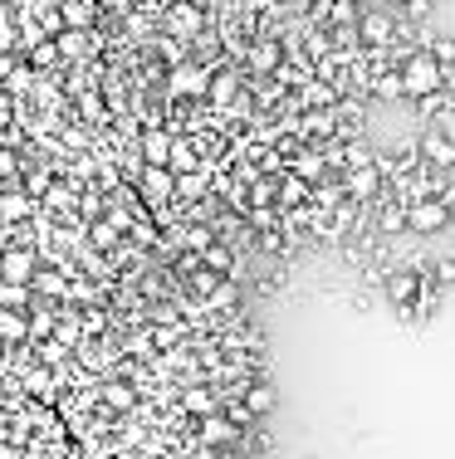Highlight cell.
<instances>
[{"mask_svg":"<svg viewBox=\"0 0 455 459\" xmlns=\"http://www.w3.org/2000/svg\"><path fill=\"white\" fill-rule=\"evenodd\" d=\"M343 162H348V171H363V166H377V156H372V147H367V142H348V147H343Z\"/></svg>","mask_w":455,"mask_h":459,"instance_id":"cell-27","label":"cell"},{"mask_svg":"<svg viewBox=\"0 0 455 459\" xmlns=\"http://www.w3.org/2000/svg\"><path fill=\"white\" fill-rule=\"evenodd\" d=\"M201 191H206V176H201V171H186V176H177V196H181V201H196Z\"/></svg>","mask_w":455,"mask_h":459,"instance_id":"cell-34","label":"cell"},{"mask_svg":"<svg viewBox=\"0 0 455 459\" xmlns=\"http://www.w3.org/2000/svg\"><path fill=\"white\" fill-rule=\"evenodd\" d=\"M377 93L382 98H407V88H401V69L397 74H377Z\"/></svg>","mask_w":455,"mask_h":459,"instance_id":"cell-36","label":"cell"},{"mask_svg":"<svg viewBox=\"0 0 455 459\" xmlns=\"http://www.w3.org/2000/svg\"><path fill=\"white\" fill-rule=\"evenodd\" d=\"M235 88H240V74H235V69H221V74H211V93H206V98L221 103V108H231Z\"/></svg>","mask_w":455,"mask_h":459,"instance_id":"cell-19","label":"cell"},{"mask_svg":"<svg viewBox=\"0 0 455 459\" xmlns=\"http://www.w3.org/2000/svg\"><path fill=\"white\" fill-rule=\"evenodd\" d=\"M172 93L201 98V93H211V74H206L201 64H177V69H172Z\"/></svg>","mask_w":455,"mask_h":459,"instance_id":"cell-11","label":"cell"},{"mask_svg":"<svg viewBox=\"0 0 455 459\" xmlns=\"http://www.w3.org/2000/svg\"><path fill=\"white\" fill-rule=\"evenodd\" d=\"M0 308L29 313V308H35V288H29V284H5V279H0Z\"/></svg>","mask_w":455,"mask_h":459,"instance_id":"cell-23","label":"cell"},{"mask_svg":"<svg viewBox=\"0 0 455 459\" xmlns=\"http://www.w3.org/2000/svg\"><path fill=\"white\" fill-rule=\"evenodd\" d=\"M245 405L255 411V421H260V415H270V411H274V386L250 381V386H245Z\"/></svg>","mask_w":455,"mask_h":459,"instance_id":"cell-24","label":"cell"},{"mask_svg":"<svg viewBox=\"0 0 455 459\" xmlns=\"http://www.w3.org/2000/svg\"><path fill=\"white\" fill-rule=\"evenodd\" d=\"M382 284H387V298H392V304H397V308H407L411 304V298H417L421 294V284H426V269H387V279H382Z\"/></svg>","mask_w":455,"mask_h":459,"instance_id":"cell-5","label":"cell"},{"mask_svg":"<svg viewBox=\"0 0 455 459\" xmlns=\"http://www.w3.org/2000/svg\"><path fill=\"white\" fill-rule=\"evenodd\" d=\"M20 166H25V162H20V156H15V152H5V147H0V176H10V171H20Z\"/></svg>","mask_w":455,"mask_h":459,"instance_id":"cell-42","label":"cell"},{"mask_svg":"<svg viewBox=\"0 0 455 459\" xmlns=\"http://www.w3.org/2000/svg\"><path fill=\"white\" fill-rule=\"evenodd\" d=\"M441 284H455V259H441Z\"/></svg>","mask_w":455,"mask_h":459,"instance_id":"cell-44","label":"cell"},{"mask_svg":"<svg viewBox=\"0 0 455 459\" xmlns=\"http://www.w3.org/2000/svg\"><path fill=\"white\" fill-rule=\"evenodd\" d=\"M59 59H64V54H59V39H45V45L29 49V69H55Z\"/></svg>","mask_w":455,"mask_h":459,"instance_id":"cell-28","label":"cell"},{"mask_svg":"<svg viewBox=\"0 0 455 459\" xmlns=\"http://www.w3.org/2000/svg\"><path fill=\"white\" fill-rule=\"evenodd\" d=\"M142 196H147V201H172V196H177V171H172V166H142Z\"/></svg>","mask_w":455,"mask_h":459,"instance_id":"cell-8","label":"cell"},{"mask_svg":"<svg viewBox=\"0 0 455 459\" xmlns=\"http://www.w3.org/2000/svg\"><path fill=\"white\" fill-rule=\"evenodd\" d=\"M426 103H431V118H436L431 128L446 132V138H455V103H436V98H426Z\"/></svg>","mask_w":455,"mask_h":459,"instance_id":"cell-30","label":"cell"},{"mask_svg":"<svg viewBox=\"0 0 455 459\" xmlns=\"http://www.w3.org/2000/svg\"><path fill=\"white\" fill-rule=\"evenodd\" d=\"M181 405H186V411H196V415H215V396L206 391V386H191V391L181 396Z\"/></svg>","mask_w":455,"mask_h":459,"instance_id":"cell-29","label":"cell"},{"mask_svg":"<svg viewBox=\"0 0 455 459\" xmlns=\"http://www.w3.org/2000/svg\"><path fill=\"white\" fill-rule=\"evenodd\" d=\"M5 122H10V103H0V128H5Z\"/></svg>","mask_w":455,"mask_h":459,"instance_id":"cell-46","label":"cell"},{"mask_svg":"<svg viewBox=\"0 0 455 459\" xmlns=\"http://www.w3.org/2000/svg\"><path fill=\"white\" fill-rule=\"evenodd\" d=\"M181 239H186L191 249H211V245H215V235H211L206 225H181Z\"/></svg>","mask_w":455,"mask_h":459,"instance_id":"cell-35","label":"cell"},{"mask_svg":"<svg viewBox=\"0 0 455 459\" xmlns=\"http://www.w3.org/2000/svg\"><path fill=\"white\" fill-rule=\"evenodd\" d=\"M172 171L186 176V171H201V156H196L186 142H177V152H172Z\"/></svg>","mask_w":455,"mask_h":459,"instance_id":"cell-32","label":"cell"},{"mask_svg":"<svg viewBox=\"0 0 455 459\" xmlns=\"http://www.w3.org/2000/svg\"><path fill=\"white\" fill-rule=\"evenodd\" d=\"M0 49H5V54H15V49H20V25H10V20L0 25Z\"/></svg>","mask_w":455,"mask_h":459,"instance_id":"cell-39","label":"cell"},{"mask_svg":"<svg viewBox=\"0 0 455 459\" xmlns=\"http://www.w3.org/2000/svg\"><path fill=\"white\" fill-rule=\"evenodd\" d=\"M0 459H25V455H20V450H0Z\"/></svg>","mask_w":455,"mask_h":459,"instance_id":"cell-47","label":"cell"},{"mask_svg":"<svg viewBox=\"0 0 455 459\" xmlns=\"http://www.w3.org/2000/svg\"><path fill=\"white\" fill-rule=\"evenodd\" d=\"M382 191V166H363V171H348V201H372Z\"/></svg>","mask_w":455,"mask_h":459,"instance_id":"cell-14","label":"cell"},{"mask_svg":"<svg viewBox=\"0 0 455 459\" xmlns=\"http://www.w3.org/2000/svg\"><path fill=\"white\" fill-rule=\"evenodd\" d=\"M167 35H177V39H196V35H201V10H196L191 0H177V5H172Z\"/></svg>","mask_w":455,"mask_h":459,"instance_id":"cell-12","label":"cell"},{"mask_svg":"<svg viewBox=\"0 0 455 459\" xmlns=\"http://www.w3.org/2000/svg\"><path fill=\"white\" fill-rule=\"evenodd\" d=\"M426 49L441 59V69H446V64H455V39H436V45H426Z\"/></svg>","mask_w":455,"mask_h":459,"instance_id":"cell-40","label":"cell"},{"mask_svg":"<svg viewBox=\"0 0 455 459\" xmlns=\"http://www.w3.org/2000/svg\"><path fill=\"white\" fill-rule=\"evenodd\" d=\"M201 264L206 269H215L221 279H240V269H235V255L225 245H211V249H201Z\"/></svg>","mask_w":455,"mask_h":459,"instance_id":"cell-22","label":"cell"},{"mask_svg":"<svg viewBox=\"0 0 455 459\" xmlns=\"http://www.w3.org/2000/svg\"><path fill=\"white\" fill-rule=\"evenodd\" d=\"M93 245H98V249H113V245H118V225H113V221H98V225H93Z\"/></svg>","mask_w":455,"mask_h":459,"instance_id":"cell-38","label":"cell"},{"mask_svg":"<svg viewBox=\"0 0 455 459\" xmlns=\"http://www.w3.org/2000/svg\"><path fill=\"white\" fill-rule=\"evenodd\" d=\"M401 230H407V211H401V205L382 211V235H401Z\"/></svg>","mask_w":455,"mask_h":459,"instance_id":"cell-37","label":"cell"},{"mask_svg":"<svg viewBox=\"0 0 455 459\" xmlns=\"http://www.w3.org/2000/svg\"><path fill=\"white\" fill-rule=\"evenodd\" d=\"M88 29H64V35H59V54L64 59H84L88 54Z\"/></svg>","mask_w":455,"mask_h":459,"instance_id":"cell-26","label":"cell"},{"mask_svg":"<svg viewBox=\"0 0 455 459\" xmlns=\"http://www.w3.org/2000/svg\"><path fill=\"white\" fill-rule=\"evenodd\" d=\"M191 459H221V455H215V450H206V445H201V450H196Z\"/></svg>","mask_w":455,"mask_h":459,"instance_id":"cell-45","label":"cell"},{"mask_svg":"<svg viewBox=\"0 0 455 459\" xmlns=\"http://www.w3.org/2000/svg\"><path fill=\"white\" fill-rule=\"evenodd\" d=\"M35 274H39V255L29 245H15L0 255V279L5 284H35Z\"/></svg>","mask_w":455,"mask_h":459,"instance_id":"cell-4","label":"cell"},{"mask_svg":"<svg viewBox=\"0 0 455 459\" xmlns=\"http://www.w3.org/2000/svg\"><path fill=\"white\" fill-rule=\"evenodd\" d=\"M401 88H407V98H436L441 88H446V69H441V59L431 54V49H411L407 59H401Z\"/></svg>","mask_w":455,"mask_h":459,"instance_id":"cell-1","label":"cell"},{"mask_svg":"<svg viewBox=\"0 0 455 459\" xmlns=\"http://www.w3.org/2000/svg\"><path fill=\"white\" fill-rule=\"evenodd\" d=\"M108 357H113L108 342H79V362H84V367H103Z\"/></svg>","mask_w":455,"mask_h":459,"instance_id":"cell-33","label":"cell"},{"mask_svg":"<svg viewBox=\"0 0 455 459\" xmlns=\"http://www.w3.org/2000/svg\"><path fill=\"white\" fill-rule=\"evenodd\" d=\"M172 152H177L172 132H162V128L142 132V166H172Z\"/></svg>","mask_w":455,"mask_h":459,"instance_id":"cell-10","label":"cell"},{"mask_svg":"<svg viewBox=\"0 0 455 459\" xmlns=\"http://www.w3.org/2000/svg\"><path fill=\"white\" fill-rule=\"evenodd\" d=\"M59 15H64V29H88L93 25V0H55Z\"/></svg>","mask_w":455,"mask_h":459,"instance_id":"cell-18","label":"cell"},{"mask_svg":"<svg viewBox=\"0 0 455 459\" xmlns=\"http://www.w3.org/2000/svg\"><path fill=\"white\" fill-rule=\"evenodd\" d=\"M250 69L255 74H279V69H284V45H279V39H255L250 45Z\"/></svg>","mask_w":455,"mask_h":459,"instance_id":"cell-13","label":"cell"},{"mask_svg":"<svg viewBox=\"0 0 455 459\" xmlns=\"http://www.w3.org/2000/svg\"><path fill=\"white\" fill-rule=\"evenodd\" d=\"M35 357H39V367H64L74 357V347L64 338H45V342H35Z\"/></svg>","mask_w":455,"mask_h":459,"instance_id":"cell-20","label":"cell"},{"mask_svg":"<svg viewBox=\"0 0 455 459\" xmlns=\"http://www.w3.org/2000/svg\"><path fill=\"white\" fill-rule=\"evenodd\" d=\"M333 103V88H324V83H304V93H299V113H318V108H328Z\"/></svg>","mask_w":455,"mask_h":459,"instance_id":"cell-25","label":"cell"},{"mask_svg":"<svg viewBox=\"0 0 455 459\" xmlns=\"http://www.w3.org/2000/svg\"><path fill=\"white\" fill-rule=\"evenodd\" d=\"M446 225H451V205L441 201V196L407 205V230H411V235H441Z\"/></svg>","mask_w":455,"mask_h":459,"instance_id":"cell-2","label":"cell"},{"mask_svg":"<svg viewBox=\"0 0 455 459\" xmlns=\"http://www.w3.org/2000/svg\"><path fill=\"white\" fill-rule=\"evenodd\" d=\"M240 435H245V430H240V425H235L225 411L201 415V425H196V445H206V450H225V445H235Z\"/></svg>","mask_w":455,"mask_h":459,"instance_id":"cell-3","label":"cell"},{"mask_svg":"<svg viewBox=\"0 0 455 459\" xmlns=\"http://www.w3.org/2000/svg\"><path fill=\"white\" fill-rule=\"evenodd\" d=\"M206 308H211V313H231V308H240V284H235V279H221V284L206 294Z\"/></svg>","mask_w":455,"mask_h":459,"instance_id":"cell-17","label":"cell"},{"mask_svg":"<svg viewBox=\"0 0 455 459\" xmlns=\"http://www.w3.org/2000/svg\"><path fill=\"white\" fill-rule=\"evenodd\" d=\"M29 196L25 191H0V225H15V221H25L29 215Z\"/></svg>","mask_w":455,"mask_h":459,"instance_id":"cell-21","label":"cell"},{"mask_svg":"<svg viewBox=\"0 0 455 459\" xmlns=\"http://www.w3.org/2000/svg\"><path fill=\"white\" fill-rule=\"evenodd\" d=\"M225 415H231V421L240 425V430H245V425L255 421V411H250V405H245V401H240V405H225Z\"/></svg>","mask_w":455,"mask_h":459,"instance_id":"cell-41","label":"cell"},{"mask_svg":"<svg viewBox=\"0 0 455 459\" xmlns=\"http://www.w3.org/2000/svg\"><path fill=\"white\" fill-rule=\"evenodd\" d=\"M358 39H363L367 49H387L392 39H397V20H392L387 10H367V15L358 20Z\"/></svg>","mask_w":455,"mask_h":459,"instance_id":"cell-6","label":"cell"},{"mask_svg":"<svg viewBox=\"0 0 455 459\" xmlns=\"http://www.w3.org/2000/svg\"><path fill=\"white\" fill-rule=\"evenodd\" d=\"M5 20H10V10H5V0H0V25H5Z\"/></svg>","mask_w":455,"mask_h":459,"instance_id":"cell-48","label":"cell"},{"mask_svg":"<svg viewBox=\"0 0 455 459\" xmlns=\"http://www.w3.org/2000/svg\"><path fill=\"white\" fill-rule=\"evenodd\" d=\"M98 391H103V401H108L113 411H132V405H138V386L122 381V377H108V381L98 386Z\"/></svg>","mask_w":455,"mask_h":459,"instance_id":"cell-16","label":"cell"},{"mask_svg":"<svg viewBox=\"0 0 455 459\" xmlns=\"http://www.w3.org/2000/svg\"><path fill=\"white\" fill-rule=\"evenodd\" d=\"M15 69H20V64H15V54H5V49H0V79H10Z\"/></svg>","mask_w":455,"mask_h":459,"instance_id":"cell-43","label":"cell"},{"mask_svg":"<svg viewBox=\"0 0 455 459\" xmlns=\"http://www.w3.org/2000/svg\"><path fill=\"white\" fill-rule=\"evenodd\" d=\"M294 176H304L308 186L324 181V176H328V156L314 152V147H299V152H294Z\"/></svg>","mask_w":455,"mask_h":459,"instance_id":"cell-15","label":"cell"},{"mask_svg":"<svg viewBox=\"0 0 455 459\" xmlns=\"http://www.w3.org/2000/svg\"><path fill=\"white\" fill-rule=\"evenodd\" d=\"M417 152L426 156V166H436V171H451L455 166V138H446V132H436V128L421 132Z\"/></svg>","mask_w":455,"mask_h":459,"instance_id":"cell-7","label":"cell"},{"mask_svg":"<svg viewBox=\"0 0 455 459\" xmlns=\"http://www.w3.org/2000/svg\"><path fill=\"white\" fill-rule=\"evenodd\" d=\"M69 274H74L69 264H59V269H39L29 288H35L45 304H55V298H59V304H69Z\"/></svg>","mask_w":455,"mask_h":459,"instance_id":"cell-9","label":"cell"},{"mask_svg":"<svg viewBox=\"0 0 455 459\" xmlns=\"http://www.w3.org/2000/svg\"><path fill=\"white\" fill-rule=\"evenodd\" d=\"M308 196V181L304 176H284V186H279V205H299Z\"/></svg>","mask_w":455,"mask_h":459,"instance_id":"cell-31","label":"cell"}]
</instances>
